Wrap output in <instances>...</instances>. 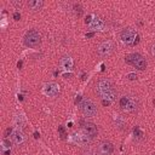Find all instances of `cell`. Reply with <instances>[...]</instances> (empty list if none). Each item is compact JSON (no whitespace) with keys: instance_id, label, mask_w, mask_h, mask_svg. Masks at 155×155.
Instances as JSON below:
<instances>
[{"instance_id":"1","label":"cell","mask_w":155,"mask_h":155,"mask_svg":"<svg viewBox=\"0 0 155 155\" xmlns=\"http://www.w3.org/2000/svg\"><path fill=\"white\" fill-rule=\"evenodd\" d=\"M96 92L103 98L113 101L116 98V90L113 82L108 79H102L96 84Z\"/></svg>"},{"instance_id":"2","label":"cell","mask_w":155,"mask_h":155,"mask_svg":"<svg viewBox=\"0 0 155 155\" xmlns=\"http://www.w3.org/2000/svg\"><path fill=\"white\" fill-rule=\"evenodd\" d=\"M120 39H121V41H122L124 44H126V45L133 47V46L138 45L140 36H139L132 28H125V29L120 33Z\"/></svg>"},{"instance_id":"3","label":"cell","mask_w":155,"mask_h":155,"mask_svg":"<svg viewBox=\"0 0 155 155\" xmlns=\"http://www.w3.org/2000/svg\"><path fill=\"white\" fill-rule=\"evenodd\" d=\"M41 44V35L39 34L38 30L30 29L25 33L24 35V45L29 48H36Z\"/></svg>"},{"instance_id":"4","label":"cell","mask_w":155,"mask_h":155,"mask_svg":"<svg viewBox=\"0 0 155 155\" xmlns=\"http://www.w3.org/2000/svg\"><path fill=\"white\" fill-rule=\"evenodd\" d=\"M119 105H120L121 110H124L126 113H133L138 109V101H137V98H134L132 96H124L120 98Z\"/></svg>"},{"instance_id":"5","label":"cell","mask_w":155,"mask_h":155,"mask_svg":"<svg viewBox=\"0 0 155 155\" xmlns=\"http://www.w3.org/2000/svg\"><path fill=\"white\" fill-rule=\"evenodd\" d=\"M125 62L131 64L132 67L137 68L138 70H145V68H147V61L139 53H130V54H127L125 57Z\"/></svg>"},{"instance_id":"6","label":"cell","mask_w":155,"mask_h":155,"mask_svg":"<svg viewBox=\"0 0 155 155\" xmlns=\"http://www.w3.org/2000/svg\"><path fill=\"white\" fill-rule=\"evenodd\" d=\"M80 110L86 116H94L97 114V107H96V104L92 101L87 99V98H84L81 101V103H80Z\"/></svg>"},{"instance_id":"7","label":"cell","mask_w":155,"mask_h":155,"mask_svg":"<svg viewBox=\"0 0 155 155\" xmlns=\"http://www.w3.org/2000/svg\"><path fill=\"white\" fill-rule=\"evenodd\" d=\"M113 51H114V44L109 40L101 42L97 47V53L99 57H108L109 54H111Z\"/></svg>"},{"instance_id":"8","label":"cell","mask_w":155,"mask_h":155,"mask_svg":"<svg viewBox=\"0 0 155 155\" xmlns=\"http://www.w3.org/2000/svg\"><path fill=\"white\" fill-rule=\"evenodd\" d=\"M80 125H81L84 132H85L90 138H93V137H96V136L98 134V128H97V126H96L93 122H88V121L81 120V121H80Z\"/></svg>"},{"instance_id":"9","label":"cell","mask_w":155,"mask_h":155,"mask_svg":"<svg viewBox=\"0 0 155 155\" xmlns=\"http://www.w3.org/2000/svg\"><path fill=\"white\" fill-rule=\"evenodd\" d=\"M42 92L48 97H56L59 93V86L56 82H47L44 85Z\"/></svg>"},{"instance_id":"10","label":"cell","mask_w":155,"mask_h":155,"mask_svg":"<svg viewBox=\"0 0 155 155\" xmlns=\"http://www.w3.org/2000/svg\"><path fill=\"white\" fill-rule=\"evenodd\" d=\"M114 151V145L108 140H102L98 144V153L101 155H110Z\"/></svg>"},{"instance_id":"11","label":"cell","mask_w":155,"mask_h":155,"mask_svg":"<svg viewBox=\"0 0 155 155\" xmlns=\"http://www.w3.org/2000/svg\"><path fill=\"white\" fill-rule=\"evenodd\" d=\"M88 138H90V137H88L85 132H84V133H78V132H75V133L71 134V142L75 143V144H80V145L87 144Z\"/></svg>"},{"instance_id":"12","label":"cell","mask_w":155,"mask_h":155,"mask_svg":"<svg viewBox=\"0 0 155 155\" xmlns=\"http://www.w3.org/2000/svg\"><path fill=\"white\" fill-rule=\"evenodd\" d=\"M59 67L63 68V69H65V70H71L73 67H74V61H73V58L69 57V56L62 57V58L59 59Z\"/></svg>"},{"instance_id":"13","label":"cell","mask_w":155,"mask_h":155,"mask_svg":"<svg viewBox=\"0 0 155 155\" xmlns=\"http://www.w3.org/2000/svg\"><path fill=\"white\" fill-rule=\"evenodd\" d=\"M88 27L91 29H97V30H101L104 28V21L101 18V17H92V21L91 23L88 24Z\"/></svg>"},{"instance_id":"14","label":"cell","mask_w":155,"mask_h":155,"mask_svg":"<svg viewBox=\"0 0 155 155\" xmlns=\"http://www.w3.org/2000/svg\"><path fill=\"white\" fill-rule=\"evenodd\" d=\"M12 142H13L15 144H18V145H21L22 143H24V142H25V136H24V133H23L22 131H19V130L15 131L13 134H12Z\"/></svg>"},{"instance_id":"15","label":"cell","mask_w":155,"mask_h":155,"mask_svg":"<svg viewBox=\"0 0 155 155\" xmlns=\"http://www.w3.org/2000/svg\"><path fill=\"white\" fill-rule=\"evenodd\" d=\"M27 5H28V7H29L30 10H33V11H39V10H41V7L44 6V1H41V0H29V1L27 2Z\"/></svg>"},{"instance_id":"16","label":"cell","mask_w":155,"mask_h":155,"mask_svg":"<svg viewBox=\"0 0 155 155\" xmlns=\"http://www.w3.org/2000/svg\"><path fill=\"white\" fill-rule=\"evenodd\" d=\"M11 147H12V143L8 140V139H2V153L4 155H10L11 154Z\"/></svg>"},{"instance_id":"17","label":"cell","mask_w":155,"mask_h":155,"mask_svg":"<svg viewBox=\"0 0 155 155\" xmlns=\"http://www.w3.org/2000/svg\"><path fill=\"white\" fill-rule=\"evenodd\" d=\"M73 11H74L75 16H78V17H81L82 13H84V8H82L81 4H79V2H75L73 5Z\"/></svg>"},{"instance_id":"18","label":"cell","mask_w":155,"mask_h":155,"mask_svg":"<svg viewBox=\"0 0 155 155\" xmlns=\"http://www.w3.org/2000/svg\"><path fill=\"white\" fill-rule=\"evenodd\" d=\"M133 134H134V137H136V138H138V139L143 137V132L139 130V127H138V126H136V127L133 128Z\"/></svg>"},{"instance_id":"19","label":"cell","mask_w":155,"mask_h":155,"mask_svg":"<svg viewBox=\"0 0 155 155\" xmlns=\"http://www.w3.org/2000/svg\"><path fill=\"white\" fill-rule=\"evenodd\" d=\"M58 132H59V136H61V138L62 139H65L67 138V132H65V128L63 127V126H58Z\"/></svg>"},{"instance_id":"20","label":"cell","mask_w":155,"mask_h":155,"mask_svg":"<svg viewBox=\"0 0 155 155\" xmlns=\"http://www.w3.org/2000/svg\"><path fill=\"white\" fill-rule=\"evenodd\" d=\"M137 75L134 74V73H130V74H127V79L128 80H137Z\"/></svg>"},{"instance_id":"21","label":"cell","mask_w":155,"mask_h":155,"mask_svg":"<svg viewBox=\"0 0 155 155\" xmlns=\"http://www.w3.org/2000/svg\"><path fill=\"white\" fill-rule=\"evenodd\" d=\"M11 133H12V127H7V128H6V131H5V134H4V136H5V138H7V137H8V134H11Z\"/></svg>"},{"instance_id":"22","label":"cell","mask_w":155,"mask_h":155,"mask_svg":"<svg viewBox=\"0 0 155 155\" xmlns=\"http://www.w3.org/2000/svg\"><path fill=\"white\" fill-rule=\"evenodd\" d=\"M13 19H15V21H19V19H21V13L16 11V12L13 13Z\"/></svg>"},{"instance_id":"23","label":"cell","mask_w":155,"mask_h":155,"mask_svg":"<svg viewBox=\"0 0 155 155\" xmlns=\"http://www.w3.org/2000/svg\"><path fill=\"white\" fill-rule=\"evenodd\" d=\"M92 17H93V16H92V15H88V16H87V17H86V19H85V23H86V24H87V25H88V24H90V23H91V21H92Z\"/></svg>"},{"instance_id":"24","label":"cell","mask_w":155,"mask_h":155,"mask_svg":"<svg viewBox=\"0 0 155 155\" xmlns=\"http://www.w3.org/2000/svg\"><path fill=\"white\" fill-rule=\"evenodd\" d=\"M102 104L104 107H108V105H110V101L109 99H102Z\"/></svg>"},{"instance_id":"25","label":"cell","mask_w":155,"mask_h":155,"mask_svg":"<svg viewBox=\"0 0 155 155\" xmlns=\"http://www.w3.org/2000/svg\"><path fill=\"white\" fill-rule=\"evenodd\" d=\"M63 78H64V79H69V78H71V73H64V74H63Z\"/></svg>"},{"instance_id":"26","label":"cell","mask_w":155,"mask_h":155,"mask_svg":"<svg viewBox=\"0 0 155 155\" xmlns=\"http://www.w3.org/2000/svg\"><path fill=\"white\" fill-rule=\"evenodd\" d=\"M80 101H82L81 96H76V98H75V104H78V103H81Z\"/></svg>"},{"instance_id":"27","label":"cell","mask_w":155,"mask_h":155,"mask_svg":"<svg viewBox=\"0 0 155 155\" xmlns=\"http://www.w3.org/2000/svg\"><path fill=\"white\" fill-rule=\"evenodd\" d=\"M151 54H153V57H154V59H155V45L151 47Z\"/></svg>"},{"instance_id":"28","label":"cell","mask_w":155,"mask_h":155,"mask_svg":"<svg viewBox=\"0 0 155 155\" xmlns=\"http://www.w3.org/2000/svg\"><path fill=\"white\" fill-rule=\"evenodd\" d=\"M22 65H23V61H18V63H17V67L21 69V68H22Z\"/></svg>"},{"instance_id":"29","label":"cell","mask_w":155,"mask_h":155,"mask_svg":"<svg viewBox=\"0 0 155 155\" xmlns=\"http://www.w3.org/2000/svg\"><path fill=\"white\" fill-rule=\"evenodd\" d=\"M93 35H94V33H87V34H86V36H87V38H92Z\"/></svg>"},{"instance_id":"30","label":"cell","mask_w":155,"mask_h":155,"mask_svg":"<svg viewBox=\"0 0 155 155\" xmlns=\"http://www.w3.org/2000/svg\"><path fill=\"white\" fill-rule=\"evenodd\" d=\"M34 137H35V138H39V137H40V134H39L38 132H34Z\"/></svg>"},{"instance_id":"31","label":"cell","mask_w":155,"mask_h":155,"mask_svg":"<svg viewBox=\"0 0 155 155\" xmlns=\"http://www.w3.org/2000/svg\"><path fill=\"white\" fill-rule=\"evenodd\" d=\"M18 99H19V101H23V96H22V94H19V96H18Z\"/></svg>"},{"instance_id":"32","label":"cell","mask_w":155,"mask_h":155,"mask_svg":"<svg viewBox=\"0 0 155 155\" xmlns=\"http://www.w3.org/2000/svg\"><path fill=\"white\" fill-rule=\"evenodd\" d=\"M153 103H154V105H155V99H154V101H153Z\"/></svg>"},{"instance_id":"33","label":"cell","mask_w":155,"mask_h":155,"mask_svg":"<svg viewBox=\"0 0 155 155\" xmlns=\"http://www.w3.org/2000/svg\"><path fill=\"white\" fill-rule=\"evenodd\" d=\"M151 155H155V153H154V154H151Z\"/></svg>"}]
</instances>
